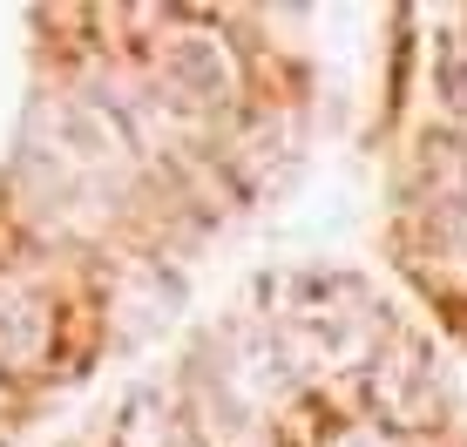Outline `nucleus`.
I'll list each match as a JSON object with an SVG mask.
<instances>
[{
  "label": "nucleus",
  "instance_id": "3",
  "mask_svg": "<svg viewBox=\"0 0 467 447\" xmlns=\"http://www.w3.org/2000/svg\"><path fill=\"white\" fill-rule=\"evenodd\" d=\"M447 95H454V102L467 109V27L454 41H447Z\"/></svg>",
  "mask_w": 467,
  "mask_h": 447
},
{
  "label": "nucleus",
  "instance_id": "1",
  "mask_svg": "<svg viewBox=\"0 0 467 447\" xmlns=\"http://www.w3.org/2000/svg\"><path fill=\"white\" fill-rule=\"evenodd\" d=\"M359 393L373 407V421H386L393 434H427L441 421V373H433L427 346L386 332L373 346V359L359 366Z\"/></svg>",
  "mask_w": 467,
  "mask_h": 447
},
{
  "label": "nucleus",
  "instance_id": "2",
  "mask_svg": "<svg viewBox=\"0 0 467 447\" xmlns=\"http://www.w3.org/2000/svg\"><path fill=\"white\" fill-rule=\"evenodd\" d=\"M163 75L197 109H217V102H231V95H237V61H231V47H223L217 27H183L176 47H170V61H163Z\"/></svg>",
  "mask_w": 467,
  "mask_h": 447
}]
</instances>
